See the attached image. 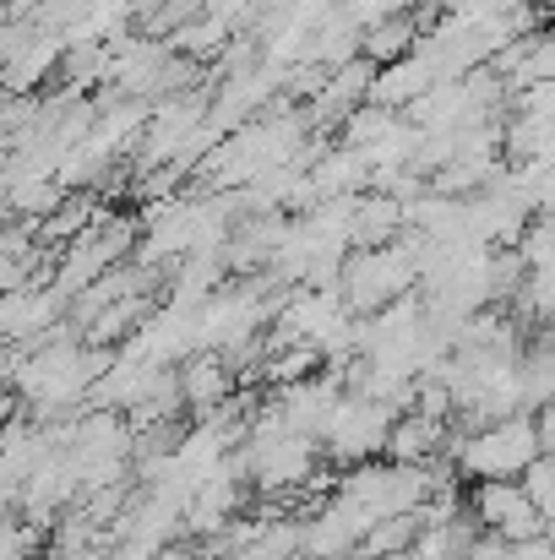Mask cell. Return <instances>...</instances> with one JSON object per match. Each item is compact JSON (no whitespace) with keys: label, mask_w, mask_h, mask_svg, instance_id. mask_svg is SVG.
<instances>
[{"label":"cell","mask_w":555,"mask_h":560,"mask_svg":"<svg viewBox=\"0 0 555 560\" xmlns=\"http://www.w3.org/2000/svg\"><path fill=\"white\" fill-rule=\"evenodd\" d=\"M66 49H71V38L44 33V27L33 22V38H27L16 55H5V88L22 93V98H38V93H44V77H60Z\"/></svg>","instance_id":"obj_6"},{"label":"cell","mask_w":555,"mask_h":560,"mask_svg":"<svg viewBox=\"0 0 555 560\" xmlns=\"http://www.w3.org/2000/svg\"><path fill=\"white\" fill-rule=\"evenodd\" d=\"M523 490L534 495V506H540V512L555 523V452H545V457L523 474Z\"/></svg>","instance_id":"obj_14"},{"label":"cell","mask_w":555,"mask_h":560,"mask_svg":"<svg viewBox=\"0 0 555 560\" xmlns=\"http://www.w3.org/2000/svg\"><path fill=\"white\" fill-rule=\"evenodd\" d=\"M386 560H419V550H403V556H386Z\"/></svg>","instance_id":"obj_19"},{"label":"cell","mask_w":555,"mask_h":560,"mask_svg":"<svg viewBox=\"0 0 555 560\" xmlns=\"http://www.w3.org/2000/svg\"><path fill=\"white\" fill-rule=\"evenodd\" d=\"M300 560H305V556H300Z\"/></svg>","instance_id":"obj_20"},{"label":"cell","mask_w":555,"mask_h":560,"mask_svg":"<svg viewBox=\"0 0 555 560\" xmlns=\"http://www.w3.org/2000/svg\"><path fill=\"white\" fill-rule=\"evenodd\" d=\"M507 560H555V545L551 539H523V545H512Z\"/></svg>","instance_id":"obj_16"},{"label":"cell","mask_w":555,"mask_h":560,"mask_svg":"<svg viewBox=\"0 0 555 560\" xmlns=\"http://www.w3.org/2000/svg\"><path fill=\"white\" fill-rule=\"evenodd\" d=\"M419 38H425V22H419L414 11H397V16H386V22L366 27V60L392 66V60L414 55V49H419Z\"/></svg>","instance_id":"obj_10"},{"label":"cell","mask_w":555,"mask_h":560,"mask_svg":"<svg viewBox=\"0 0 555 560\" xmlns=\"http://www.w3.org/2000/svg\"><path fill=\"white\" fill-rule=\"evenodd\" d=\"M49 560H109V545H99V550H71V556H49Z\"/></svg>","instance_id":"obj_18"},{"label":"cell","mask_w":555,"mask_h":560,"mask_svg":"<svg viewBox=\"0 0 555 560\" xmlns=\"http://www.w3.org/2000/svg\"><path fill=\"white\" fill-rule=\"evenodd\" d=\"M408 234V207L392 190H366L355 201V250H381Z\"/></svg>","instance_id":"obj_8"},{"label":"cell","mask_w":555,"mask_h":560,"mask_svg":"<svg viewBox=\"0 0 555 560\" xmlns=\"http://www.w3.org/2000/svg\"><path fill=\"white\" fill-rule=\"evenodd\" d=\"M469 512L479 517L485 534H496L507 545H523V539H545L551 534V517L534 506V495L523 490V479H479V485H469Z\"/></svg>","instance_id":"obj_4"},{"label":"cell","mask_w":555,"mask_h":560,"mask_svg":"<svg viewBox=\"0 0 555 560\" xmlns=\"http://www.w3.org/2000/svg\"><path fill=\"white\" fill-rule=\"evenodd\" d=\"M512 305L529 311V316H540V322H555V267L529 272V283H523V294H518Z\"/></svg>","instance_id":"obj_12"},{"label":"cell","mask_w":555,"mask_h":560,"mask_svg":"<svg viewBox=\"0 0 555 560\" xmlns=\"http://www.w3.org/2000/svg\"><path fill=\"white\" fill-rule=\"evenodd\" d=\"M419 245L425 234H403L397 245H381V250H355L344 261V300L355 316H381L392 300L414 294L419 289Z\"/></svg>","instance_id":"obj_2"},{"label":"cell","mask_w":555,"mask_h":560,"mask_svg":"<svg viewBox=\"0 0 555 560\" xmlns=\"http://www.w3.org/2000/svg\"><path fill=\"white\" fill-rule=\"evenodd\" d=\"M507 556H512V545H507V539H496V534H479V539H474V550H469L463 560H507Z\"/></svg>","instance_id":"obj_15"},{"label":"cell","mask_w":555,"mask_h":560,"mask_svg":"<svg viewBox=\"0 0 555 560\" xmlns=\"http://www.w3.org/2000/svg\"><path fill=\"white\" fill-rule=\"evenodd\" d=\"M60 322H71V300L60 289H22V294H5L0 300V332H5L11 349L49 338Z\"/></svg>","instance_id":"obj_5"},{"label":"cell","mask_w":555,"mask_h":560,"mask_svg":"<svg viewBox=\"0 0 555 560\" xmlns=\"http://www.w3.org/2000/svg\"><path fill=\"white\" fill-rule=\"evenodd\" d=\"M392 424H397V408H392V402H375V397L349 392V397L338 402L333 424H327L322 452H327V463H338L344 474H349V468H366V463H375V457L386 452Z\"/></svg>","instance_id":"obj_3"},{"label":"cell","mask_w":555,"mask_h":560,"mask_svg":"<svg viewBox=\"0 0 555 560\" xmlns=\"http://www.w3.org/2000/svg\"><path fill=\"white\" fill-rule=\"evenodd\" d=\"M534 419H540V435H545V452H555V402H545V408H540Z\"/></svg>","instance_id":"obj_17"},{"label":"cell","mask_w":555,"mask_h":560,"mask_svg":"<svg viewBox=\"0 0 555 560\" xmlns=\"http://www.w3.org/2000/svg\"><path fill=\"white\" fill-rule=\"evenodd\" d=\"M518 250H523L529 272H545V267H555V218H534Z\"/></svg>","instance_id":"obj_13"},{"label":"cell","mask_w":555,"mask_h":560,"mask_svg":"<svg viewBox=\"0 0 555 560\" xmlns=\"http://www.w3.org/2000/svg\"><path fill=\"white\" fill-rule=\"evenodd\" d=\"M447 424L441 419H425V413H397L392 424V441H386V463H403V468H430L447 457Z\"/></svg>","instance_id":"obj_7"},{"label":"cell","mask_w":555,"mask_h":560,"mask_svg":"<svg viewBox=\"0 0 555 560\" xmlns=\"http://www.w3.org/2000/svg\"><path fill=\"white\" fill-rule=\"evenodd\" d=\"M419 534H425V517L414 512V517H386V523H375L366 539V560H386V556H403V550H414L419 545Z\"/></svg>","instance_id":"obj_11"},{"label":"cell","mask_w":555,"mask_h":560,"mask_svg":"<svg viewBox=\"0 0 555 560\" xmlns=\"http://www.w3.org/2000/svg\"><path fill=\"white\" fill-rule=\"evenodd\" d=\"M540 457H545V435H540L534 413L501 419V424H490L479 435H469V430L447 435V463H458V474L469 485H479V479H523Z\"/></svg>","instance_id":"obj_1"},{"label":"cell","mask_w":555,"mask_h":560,"mask_svg":"<svg viewBox=\"0 0 555 560\" xmlns=\"http://www.w3.org/2000/svg\"><path fill=\"white\" fill-rule=\"evenodd\" d=\"M234 365L223 360V354H190L181 365V392H185V408H196V419L201 413H212V408H223L229 397H234Z\"/></svg>","instance_id":"obj_9"}]
</instances>
